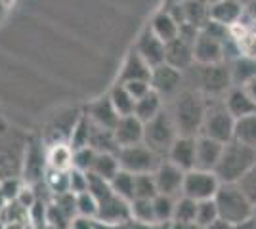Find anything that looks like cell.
I'll list each match as a JSON object with an SVG mask.
<instances>
[{
    "instance_id": "d590c367",
    "label": "cell",
    "mask_w": 256,
    "mask_h": 229,
    "mask_svg": "<svg viewBox=\"0 0 256 229\" xmlns=\"http://www.w3.org/2000/svg\"><path fill=\"white\" fill-rule=\"evenodd\" d=\"M130 218L153 226L155 222V212H153V199H132L130 201Z\"/></svg>"
},
{
    "instance_id": "836d02e7",
    "label": "cell",
    "mask_w": 256,
    "mask_h": 229,
    "mask_svg": "<svg viewBox=\"0 0 256 229\" xmlns=\"http://www.w3.org/2000/svg\"><path fill=\"white\" fill-rule=\"evenodd\" d=\"M44 187L48 189L50 197L67 193L69 191V170H56L48 166L46 176H44Z\"/></svg>"
},
{
    "instance_id": "ac0fdd59",
    "label": "cell",
    "mask_w": 256,
    "mask_h": 229,
    "mask_svg": "<svg viewBox=\"0 0 256 229\" xmlns=\"http://www.w3.org/2000/svg\"><path fill=\"white\" fill-rule=\"evenodd\" d=\"M195 140L197 136H176L164 159H168L182 170L195 168Z\"/></svg>"
},
{
    "instance_id": "b9f144b4",
    "label": "cell",
    "mask_w": 256,
    "mask_h": 229,
    "mask_svg": "<svg viewBox=\"0 0 256 229\" xmlns=\"http://www.w3.org/2000/svg\"><path fill=\"white\" fill-rule=\"evenodd\" d=\"M98 199L90 191H82L76 195V216H86V218H94L98 216Z\"/></svg>"
},
{
    "instance_id": "e0dca14e",
    "label": "cell",
    "mask_w": 256,
    "mask_h": 229,
    "mask_svg": "<svg viewBox=\"0 0 256 229\" xmlns=\"http://www.w3.org/2000/svg\"><path fill=\"white\" fill-rule=\"evenodd\" d=\"M136 52H138L151 67H157L164 63V55H166V44L160 40L157 34L151 31L150 27L140 34L138 42H136Z\"/></svg>"
},
{
    "instance_id": "816d5d0a",
    "label": "cell",
    "mask_w": 256,
    "mask_h": 229,
    "mask_svg": "<svg viewBox=\"0 0 256 229\" xmlns=\"http://www.w3.org/2000/svg\"><path fill=\"white\" fill-rule=\"evenodd\" d=\"M234 229H256L254 216L248 220H243V222H239V224H234Z\"/></svg>"
},
{
    "instance_id": "484cf974",
    "label": "cell",
    "mask_w": 256,
    "mask_h": 229,
    "mask_svg": "<svg viewBox=\"0 0 256 229\" xmlns=\"http://www.w3.org/2000/svg\"><path fill=\"white\" fill-rule=\"evenodd\" d=\"M150 29L159 36L162 42H170L174 38H178L180 34V23L172 17L166 10H160L153 15V19L150 23Z\"/></svg>"
},
{
    "instance_id": "cb8c5ba5",
    "label": "cell",
    "mask_w": 256,
    "mask_h": 229,
    "mask_svg": "<svg viewBox=\"0 0 256 229\" xmlns=\"http://www.w3.org/2000/svg\"><path fill=\"white\" fill-rule=\"evenodd\" d=\"M151 69H153V67L136 52V48H132V50L128 52L124 63H122L120 75H118V82H128V80H150Z\"/></svg>"
},
{
    "instance_id": "5bb4252c",
    "label": "cell",
    "mask_w": 256,
    "mask_h": 229,
    "mask_svg": "<svg viewBox=\"0 0 256 229\" xmlns=\"http://www.w3.org/2000/svg\"><path fill=\"white\" fill-rule=\"evenodd\" d=\"M126 220H130V203L128 201L120 199L115 193L100 201L96 216L98 226H117Z\"/></svg>"
},
{
    "instance_id": "f546056e",
    "label": "cell",
    "mask_w": 256,
    "mask_h": 229,
    "mask_svg": "<svg viewBox=\"0 0 256 229\" xmlns=\"http://www.w3.org/2000/svg\"><path fill=\"white\" fill-rule=\"evenodd\" d=\"M109 99L113 103V107L117 109L120 117L124 115H134V107H136V99L132 98V94L126 90L122 82H117L109 92Z\"/></svg>"
},
{
    "instance_id": "f5cc1de1",
    "label": "cell",
    "mask_w": 256,
    "mask_h": 229,
    "mask_svg": "<svg viewBox=\"0 0 256 229\" xmlns=\"http://www.w3.org/2000/svg\"><path fill=\"white\" fill-rule=\"evenodd\" d=\"M245 15L246 17H250V21H254L256 19V0H250V2L245 6Z\"/></svg>"
},
{
    "instance_id": "f35d334b",
    "label": "cell",
    "mask_w": 256,
    "mask_h": 229,
    "mask_svg": "<svg viewBox=\"0 0 256 229\" xmlns=\"http://www.w3.org/2000/svg\"><path fill=\"white\" fill-rule=\"evenodd\" d=\"M195 216H197V201L186 195L176 197L172 222H195Z\"/></svg>"
},
{
    "instance_id": "7bdbcfd3",
    "label": "cell",
    "mask_w": 256,
    "mask_h": 229,
    "mask_svg": "<svg viewBox=\"0 0 256 229\" xmlns=\"http://www.w3.org/2000/svg\"><path fill=\"white\" fill-rule=\"evenodd\" d=\"M98 151L92 147V145H86V147H80V149H73V168H78L82 172H90L92 166H94V161H96Z\"/></svg>"
},
{
    "instance_id": "8fae6325",
    "label": "cell",
    "mask_w": 256,
    "mask_h": 229,
    "mask_svg": "<svg viewBox=\"0 0 256 229\" xmlns=\"http://www.w3.org/2000/svg\"><path fill=\"white\" fill-rule=\"evenodd\" d=\"M220 180L212 170H201V168H192L186 172L184 178V187H182V195L192 197L195 201H204V199H214Z\"/></svg>"
},
{
    "instance_id": "ab89813d",
    "label": "cell",
    "mask_w": 256,
    "mask_h": 229,
    "mask_svg": "<svg viewBox=\"0 0 256 229\" xmlns=\"http://www.w3.org/2000/svg\"><path fill=\"white\" fill-rule=\"evenodd\" d=\"M157 184L153 172L134 174V199H153L157 195Z\"/></svg>"
},
{
    "instance_id": "9a60e30c",
    "label": "cell",
    "mask_w": 256,
    "mask_h": 229,
    "mask_svg": "<svg viewBox=\"0 0 256 229\" xmlns=\"http://www.w3.org/2000/svg\"><path fill=\"white\" fill-rule=\"evenodd\" d=\"M193 59L197 65H210V63L226 61L224 42L216 40L208 34L199 33L193 42Z\"/></svg>"
},
{
    "instance_id": "74e56055",
    "label": "cell",
    "mask_w": 256,
    "mask_h": 229,
    "mask_svg": "<svg viewBox=\"0 0 256 229\" xmlns=\"http://www.w3.org/2000/svg\"><path fill=\"white\" fill-rule=\"evenodd\" d=\"M174 203H176L174 197L160 195V193L153 197V212H155L157 224H170L174 218Z\"/></svg>"
},
{
    "instance_id": "30bf717a",
    "label": "cell",
    "mask_w": 256,
    "mask_h": 229,
    "mask_svg": "<svg viewBox=\"0 0 256 229\" xmlns=\"http://www.w3.org/2000/svg\"><path fill=\"white\" fill-rule=\"evenodd\" d=\"M82 111L75 109V107H67V109H60L52 119L48 120V124L44 126L42 142L46 143V147L56 145V143H69L71 132L75 128L76 120L80 119Z\"/></svg>"
},
{
    "instance_id": "e575fe53",
    "label": "cell",
    "mask_w": 256,
    "mask_h": 229,
    "mask_svg": "<svg viewBox=\"0 0 256 229\" xmlns=\"http://www.w3.org/2000/svg\"><path fill=\"white\" fill-rule=\"evenodd\" d=\"M111 189H113V193L118 195L120 199H124V201H132L134 199V174H130L126 170H118L117 174L111 178Z\"/></svg>"
},
{
    "instance_id": "2e32d148",
    "label": "cell",
    "mask_w": 256,
    "mask_h": 229,
    "mask_svg": "<svg viewBox=\"0 0 256 229\" xmlns=\"http://www.w3.org/2000/svg\"><path fill=\"white\" fill-rule=\"evenodd\" d=\"M84 113L92 124H96L100 128H107V130H113L115 124L118 122V119H120V115L117 113V109L113 107V103L109 99V94L104 96V98H98L94 101H90L86 105Z\"/></svg>"
},
{
    "instance_id": "11a10c76",
    "label": "cell",
    "mask_w": 256,
    "mask_h": 229,
    "mask_svg": "<svg viewBox=\"0 0 256 229\" xmlns=\"http://www.w3.org/2000/svg\"><path fill=\"white\" fill-rule=\"evenodd\" d=\"M6 203H8V201L0 195V214H2V210H4V207H6Z\"/></svg>"
},
{
    "instance_id": "681fc988",
    "label": "cell",
    "mask_w": 256,
    "mask_h": 229,
    "mask_svg": "<svg viewBox=\"0 0 256 229\" xmlns=\"http://www.w3.org/2000/svg\"><path fill=\"white\" fill-rule=\"evenodd\" d=\"M170 229H203L197 222H170Z\"/></svg>"
},
{
    "instance_id": "4fadbf2b",
    "label": "cell",
    "mask_w": 256,
    "mask_h": 229,
    "mask_svg": "<svg viewBox=\"0 0 256 229\" xmlns=\"http://www.w3.org/2000/svg\"><path fill=\"white\" fill-rule=\"evenodd\" d=\"M155 184H157V191L160 195H168V197H180L182 195V187H184V178H186V170H182L180 166L168 161V159H162L159 163V166L155 168Z\"/></svg>"
},
{
    "instance_id": "6125c7cd",
    "label": "cell",
    "mask_w": 256,
    "mask_h": 229,
    "mask_svg": "<svg viewBox=\"0 0 256 229\" xmlns=\"http://www.w3.org/2000/svg\"><path fill=\"white\" fill-rule=\"evenodd\" d=\"M0 120H2V117H0Z\"/></svg>"
},
{
    "instance_id": "9c48e42d",
    "label": "cell",
    "mask_w": 256,
    "mask_h": 229,
    "mask_svg": "<svg viewBox=\"0 0 256 229\" xmlns=\"http://www.w3.org/2000/svg\"><path fill=\"white\" fill-rule=\"evenodd\" d=\"M118 164L122 170H126L130 174H146V172H155V168L159 166L162 157L150 149L146 143H136V145H128L120 147L117 153Z\"/></svg>"
},
{
    "instance_id": "94428289",
    "label": "cell",
    "mask_w": 256,
    "mask_h": 229,
    "mask_svg": "<svg viewBox=\"0 0 256 229\" xmlns=\"http://www.w3.org/2000/svg\"><path fill=\"white\" fill-rule=\"evenodd\" d=\"M2 124H4V120H0V128H2Z\"/></svg>"
},
{
    "instance_id": "7dc6e473",
    "label": "cell",
    "mask_w": 256,
    "mask_h": 229,
    "mask_svg": "<svg viewBox=\"0 0 256 229\" xmlns=\"http://www.w3.org/2000/svg\"><path fill=\"white\" fill-rule=\"evenodd\" d=\"M122 84L126 86V90L132 94L134 99H140L142 96H146L151 90L150 80H128V82H122Z\"/></svg>"
},
{
    "instance_id": "f1b7e54d",
    "label": "cell",
    "mask_w": 256,
    "mask_h": 229,
    "mask_svg": "<svg viewBox=\"0 0 256 229\" xmlns=\"http://www.w3.org/2000/svg\"><path fill=\"white\" fill-rule=\"evenodd\" d=\"M48 166L56 170L73 168V147L69 143H56L48 147Z\"/></svg>"
},
{
    "instance_id": "d6986e66",
    "label": "cell",
    "mask_w": 256,
    "mask_h": 229,
    "mask_svg": "<svg viewBox=\"0 0 256 229\" xmlns=\"http://www.w3.org/2000/svg\"><path fill=\"white\" fill-rule=\"evenodd\" d=\"M245 17V6L239 0H218L208 4V19L222 23L226 27H234Z\"/></svg>"
},
{
    "instance_id": "603a6c76",
    "label": "cell",
    "mask_w": 256,
    "mask_h": 229,
    "mask_svg": "<svg viewBox=\"0 0 256 229\" xmlns=\"http://www.w3.org/2000/svg\"><path fill=\"white\" fill-rule=\"evenodd\" d=\"M164 61L168 65L176 67V69H190L195 63L193 59V42L186 40V38H174L170 42H166V55H164Z\"/></svg>"
},
{
    "instance_id": "c3c4849f",
    "label": "cell",
    "mask_w": 256,
    "mask_h": 229,
    "mask_svg": "<svg viewBox=\"0 0 256 229\" xmlns=\"http://www.w3.org/2000/svg\"><path fill=\"white\" fill-rule=\"evenodd\" d=\"M69 229H98V222L94 218H86V216H75L71 220Z\"/></svg>"
},
{
    "instance_id": "8992f818",
    "label": "cell",
    "mask_w": 256,
    "mask_h": 229,
    "mask_svg": "<svg viewBox=\"0 0 256 229\" xmlns=\"http://www.w3.org/2000/svg\"><path fill=\"white\" fill-rule=\"evenodd\" d=\"M176 136H178V132L174 126L170 111L166 107L160 111L157 117L144 122V143L157 155H160L162 159L166 157V153L170 149L172 142L176 140Z\"/></svg>"
},
{
    "instance_id": "277c9868",
    "label": "cell",
    "mask_w": 256,
    "mask_h": 229,
    "mask_svg": "<svg viewBox=\"0 0 256 229\" xmlns=\"http://www.w3.org/2000/svg\"><path fill=\"white\" fill-rule=\"evenodd\" d=\"M214 203L218 208V216L230 222L232 226L252 218L254 212V205L248 201V197L243 193L239 184H220L214 195Z\"/></svg>"
},
{
    "instance_id": "ffe728a7",
    "label": "cell",
    "mask_w": 256,
    "mask_h": 229,
    "mask_svg": "<svg viewBox=\"0 0 256 229\" xmlns=\"http://www.w3.org/2000/svg\"><path fill=\"white\" fill-rule=\"evenodd\" d=\"M113 134H115V140H117L118 147H128V145L144 143V122L136 115H124L115 124Z\"/></svg>"
},
{
    "instance_id": "4dcf8cb0",
    "label": "cell",
    "mask_w": 256,
    "mask_h": 229,
    "mask_svg": "<svg viewBox=\"0 0 256 229\" xmlns=\"http://www.w3.org/2000/svg\"><path fill=\"white\" fill-rule=\"evenodd\" d=\"M90 145L96 149L98 153H118V143L115 140L113 130L107 128H100L96 124H92V132H90Z\"/></svg>"
},
{
    "instance_id": "d6a6232c",
    "label": "cell",
    "mask_w": 256,
    "mask_h": 229,
    "mask_svg": "<svg viewBox=\"0 0 256 229\" xmlns=\"http://www.w3.org/2000/svg\"><path fill=\"white\" fill-rule=\"evenodd\" d=\"M184 13L186 23H192L195 27H203L208 21V2L206 0H184Z\"/></svg>"
},
{
    "instance_id": "7a4b0ae2",
    "label": "cell",
    "mask_w": 256,
    "mask_h": 229,
    "mask_svg": "<svg viewBox=\"0 0 256 229\" xmlns=\"http://www.w3.org/2000/svg\"><path fill=\"white\" fill-rule=\"evenodd\" d=\"M256 163V147L245 145L241 142L224 143L222 155L214 166V174L222 184H237L245 172Z\"/></svg>"
},
{
    "instance_id": "9f6ffc18",
    "label": "cell",
    "mask_w": 256,
    "mask_h": 229,
    "mask_svg": "<svg viewBox=\"0 0 256 229\" xmlns=\"http://www.w3.org/2000/svg\"><path fill=\"white\" fill-rule=\"evenodd\" d=\"M44 229H69V228H58V226H46Z\"/></svg>"
},
{
    "instance_id": "f6af8a7d",
    "label": "cell",
    "mask_w": 256,
    "mask_h": 229,
    "mask_svg": "<svg viewBox=\"0 0 256 229\" xmlns=\"http://www.w3.org/2000/svg\"><path fill=\"white\" fill-rule=\"evenodd\" d=\"M237 184L243 189V193L248 197V201L256 207V163L246 170L245 176H243Z\"/></svg>"
},
{
    "instance_id": "5b68a950",
    "label": "cell",
    "mask_w": 256,
    "mask_h": 229,
    "mask_svg": "<svg viewBox=\"0 0 256 229\" xmlns=\"http://www.w3.org/2000/svg\"><path fill=\"white\" fill-rule=\"evenodd\" d=\"M234 115L226 109L224 101L222 99H208L199 136H206V138H212L216 142L228 143L234 140Z\"/></svg>"
},
{
    "instance_id": "d4e9b609",
    "label": "cell",
    "mask_w": 256,
    "mask_h": 229,
    "mask_svg": "<svg viewBox=\"0 0 256 229\" xmlns=\"http://www.w3.org/2000/svg\"><path fill=\"white\" fill-rule=\"evenodd\" d=\"M230 73L234 86H245L248 80L256 76V55L239 54L234 57L230 61Z\"/></svg>"
},
{
    "instance_id": "bcb514c9",
    "label": "cell",
    "mask_w": 256,
    "mask_h": 229,
    "mask_svg": "<svg viewBox=\"0 0 256 229\" xmlns=\"http://www.w3.org/2000/svg\"><path fill=\"white\" fill-rule=\"evenodd\" d=\"M69 191L75 195L88 191V172H82L78 168H71L69 170Z\"/></svg>"
},
{
    "instance_id": "1f68e13d",
    "label": "cell",
    "mask_w": 256,
    "mask_h": 229,
    "mask_svg": "<svg viewBox=\"0 0 256 229\" xmlns=\"http://www.w3.org/2000/svg\"><path fill=\"white\" fill-rule=\"evenodd\" d=\"M118 170H120V164H118L117 153H98L90 172L104 178L107 182H111V178L117 174Z\"/></svg>"
},
{
    "instance_id": "6f0895ef",
    "label": "cell",
    "mask_w": 256,
    "mask_h": 229,
    "mask_svg": "<svg viewBox=\"0 0 256 229\" xmlns=\"http://www.w3.org/2000/svg\"><path fill=\"white\" fill-rule=\"evenodd\" d=\"M239 2H241V4H243V6H246V4H248V2H250V0H239Z\"/></svg>"
},
{
    "instance_id": "7402d4cb",
    "label": "cell",
    "mask_w": 256,
    "mask_h": 229,
    "mask_svg": "<svg viewBox=\"0 0 256 229\" xmlns=\"http://www.w3.org/2000/svg\"><path fill=\"white\" fill-rule=\"evenodd\" d=\"M222 101H224L226 109L234 115V119L256 113V101L248 96V92L243 86H232L222 98Z\"/></svg>"
},
{
    "instance_id": "91938a15",
    "label": "cell",
    "mask_w": 256,
    "mask_h": 229,
    "mask_svg": "<svg viewBox=\"0 0 256 229\" xmlns=\"http://www.w3.org/2000/svg\"><path fill=\"white\" fill-rule=\"evenodd\" d=\"M252 216H254V220H256V207H254V212H252Z\"/></svg>"
},
{
    "instance_id": "6da1fadb",
    "label": "cell",
    "mask_w": 256,
    "mask_h": 229,
    "mask_svg": "<svg viewBox=\"0 0 256 229\" xmlns=\"http://www.w3.org/2000/svg\"><path fill=\"white\" fill-rule=\"evenodd\" d=\"M206 105H208V99L197 88L180 90L174 96V103L168 111H170L178 136H199Z\"/></svg>"
},
{
    "instance_id": "ba28073f",
    "label": "cell",
    "mask_w": 256,
    "mask_h": 229,
    "mask_svg": "<svg viewBox=\"0 0 256 229\" xmlns=\"http://www.w3.org/2000/svg\"><path fill=\"white\" fill-rule=\"evenodd\" d=\"M46 170H48V147L40 136H31L23 157L22 180L29 186H40L44 184Z\"/></svg>"
},
{
    "instance_id": "8d00e7d4",
    "label": "cell",
    "mask_w": 256,
    "mask_h": 229,
    "mask_svg": "<svg viewBox=\"0 0 256 229\" xmlns=\"http://www.w3.org/2000/svg\"><path fill=\"white\" fill-rule=\"evenodd\" d=\"M90 132H92V122L86 117V113L82 111L80 119L76 120L75 128L71 132V138H69V145L73 149H80V147H86L90 145Z\"/></svg>"
},
{
    "instance_id": "83f0119b",
    "label": "cell",
    "mask_w": 256,
    "mask_h": 229,
    "mask_svg": "<svg viewBox=\"0 0 256 229\" xmlns=\"http://www.w3.org/2000/svg\"><path fill=\"white\" fill-rule=\"evenodd\" d=\"M234 140L245 143V145H250V147H256V113L235 119Z\"/></svg>"
},
{
    "instance_id": "f907efd6",
    "label": "cell",
    "mask_w": 256,
    "mask_h": 229,
    "mask_svg": "<svg viewBox=\"0 0 256 229\" xmlns=\"http://www.w3.org/2000/svg\"><path fill=\"white\" fill-rule=\"evenodd\" d=\"M204 229H234V226H232L230 222H226V220L218 218L216 222H212L210 226H206Z\"/></svg>"
},
{
    "instance_id": "3957f363",
    "label": "cell",
    "mask_w": 256,
    "mask_h": 229,
    "mask_svg": "<svg viewBox=\"0 0 256 229\" xmlns=\"http://www.w3.org/2000/svg\"><path fill=\"white\" fill-rule=\"evenodd\" d=\"M31 134L2 124L0 128V180L22 178L23 157Z\"/></svg>"
},
{
    "instance_id": "52a82bcc",
    "label": "cell",
    "mask_w": 256,
    "mask_h": 229,
    "mask_svg": "<svg viewBox=\"0 0 256 229\" xmlns=\"http://www.w3.org/2000/svg\"><path fill=\"white\" fill-rule=\"evenodd\" d=\"M197 80H199L197 90L203 92L208 99H222L228 94V90L234 86L228 61L210 63V65H199Z\"/></svg>"
},
{
    "instance_id": "60d3db41",
    "label": "cell",
    "mask_w": 256,
    "mask_h": 229,
    "mask_svg": "<svg viewBox=\"0 0 256 229\" xmlns=\"http://www.w3.org/2000/svg\"><path fill=\"white\" fill-rule=\"evenodd\" d=\"M220 218L218 216V208H216V203L214 199H204V201H197V216H195V222L201 226V228H206L210 226L212 222Z\"/></svg>"
},
{
    "instance_id": "7c38bea8",
    "label": "cell",
    "mask_w": 256,
    "mask_h": 229,
    "mask_svg": "<svg viewBox=\"0 0 256 229\" xmlns=\"http://www.w3.org/2000/svg\"><path fill=\"white\" fill-rule=\"evenodd\" d=\"M182 82H184V71L168 65L166 61L151 69L150 84L162 98H174L180 92Z\"/></svg>"
},
{
    "instance_id": "ee69618b",
    "label": "cell",
    "mask_w": 256,
    "mask_h": 229,
    "mask_svg": "<svg viewBox=\"0 0 256 229\" xmlns=\"http://www.w3.org/2000/svg\"><path fill=\"white\" fill-rule=\"evenodd\" d=\"M23 186H25V182L22 178H2L0 180V195L6 201H16Z\"/></svg>"
},
{
    "instance_id": "680465c9",
    "label": "cell",
    "mask_w": 256,
    "mask_h": 229,
    "mask_svg": "<svg viewBox=\"0 0 256 229\" xmlns=\"http://www.w3.org/2000/svg\"><path fill=\"white\" fill-rule=\"evenodd\" d=\"M206 2H208V4H212V2H218V0H206Z\"/></svg>"
},
{
    "instance_id": "4316f807",
    "label": "cell",
    "mask_w": 256,
    "mask_h": 229,
    "mask_svg": "<svg viewBox=\"0 0 256 229\" xmlns=\"http://www.w3.org/2000/svg\"><path fill=\"white\" fill-rule=\"evenodd\" d=\"M162 109H164V98L151 88L146 96H142L140 99H136L134 115H136L142 122H148V120H151L153 117H157Z\"/></svg>"
},
{
    "instance_id": "44dd1931",
    "label": "cell",
    "mask_w": 256,
    "mask_h": 229,
    "mask_svg": "<svg viewBox=\"0 0 256 229\" xmlns=\"http://www.w3.org/2000/svg\"><path fill=\"white\" fill-rule=\"evenodd\" d=\"M222 149H224L222 142H216L206 136H197V140H195V168L214 172V166L222 155Z\"/></svg>"
},
{
    "instance_id": "db71d44e",
    "label": "cell",
    "mask_w": 256,
    "mask_h": 229,
    "mask_svg": "<svg viewBox=\"0 0 256 229\" xmlns=\"http://www.w3.org/2000/svg\"><path fill=\"white\" fill-rule=\"evenodd\" d=\"M243 88H245L246 92H248V96H250V98L256 101V76L252 78V80H248V82H246Z\"/></svg>"
}]
</instances>
